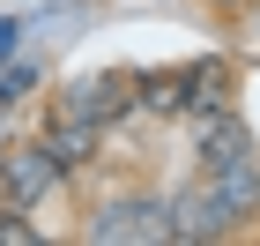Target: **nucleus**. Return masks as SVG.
<instances>
[{
    "label": "nucleus",
    "mask_w": 260,
    "mask_h": 246,
    "mask_svg": "<svg viewBox=\"0 0 260 246\" xmlns=\"http://www.w3.org/2000/svg\"><path fill=\"white\" fill-rule=\"evenodd\" d=\"M60 112H67V120H89V127L104 134L119 112H134V75H82L75 90H67Z\"/></svg>",
    "instance_id": "obj_3"
},
{
    "label": "nucleus",
    "mask_w": 260,
    "mask_h": 246,
    "mask_svg": "<svg viewBox=\"0 0 260 246\" xmlns=\"http://www.w3.org/2000/svg\"><path fill=\"white\" fill-rule=\"evenodd\" d=\"M186 90H193V112H223V104H231V67H193V75H186Z\"/></svg>",
    "instance_id": "obj_6"
},
{
    "label": "nucleus",
    "mask_w": 260,
    "mask_h": 246,
    "mask_svg": "<svg viewBox=\"0 0 260 246\" xmlns=\"http://www.w3.org/2000/svg\"><path fill=\"white\" fill-rule=\"evenodd\" d=\"M89 239H171V202L156 194H119L89 209Z\"/></svg>",
    "instance_id": "obj_1"
},
{
    "label": "nucleus",
    "mask_w": 260,
    "mask_h": 246,
    "mask_svg": "<svg viewBox=\"0 0 260 246\" xmlns=\"http://www.w3.org/2000/svg\"><path fill=\"white\" fill-rule=\"evenodd\" d=\"M231 231H238V209L216 194V179L186 186L171 202V239H231Z\"/></svg>",
    "instance_id": "obj_2"
},
{
    "label": "nucleus",
    "mask_w": 260,
    "mask_h": 246,
    "mask_svg": "<svg viewBox=\"0 0 260 246\" xmlns=\"http://www.w3.org/2000/svg\"><path fill=\"white\" fill-rule=\"evenodd\" d=\"M0 60H15V22L0 15Z\"/></svg>",
    "instance_id": "obj_8"
},
{
    "label": "nucleus",
    "mask_w": 260,
    "mask_h": 246,
    "mask_svg": "<svg viewBox=\"0 0 260 246\" xmlns=\"http://www.w3.org/2000/svg\"><path fill=\"white\" fill-rule=\"evenodd\" d=\"M238 164H253V142H245V127L223 112V127L216 120L201 127V172H238Z\"/></svg>",
    "instance_id": "obj_5"
},
{
    "label": "nucleus",
    "mask_w": 260,
    "mask_h": 246,
    "mask_svg": "<svg viewBox=\"0 0 260 246\" xmlns=\"http://www.w3.org/2000/svg\"><path fill=\"white\" fill-rule=\"evenodd\" d=\"M60 172H67V164L60 157H52V149H15V157H8V164H0V179H8V202H38V194H52V179H60Z\"/></svg>",
    "instance_id": "obj_4"
},
{
    "label": "nucleus",
    "mask_w": 260,
    "mask_h": 246,
    "mask_svg": "<svg viewBox=\"0 0 260 246\" xmlns=\"http://www.w3.org/2000/svg\"><path fill=\"white\" fill-rule=\"evenodd\" d=\"M30 82H38L30 67H0V104H15V90H30Z\"/></svg>",
    "instance_id": "obj_7"
}]
</instances>
